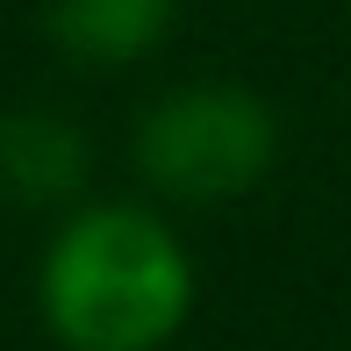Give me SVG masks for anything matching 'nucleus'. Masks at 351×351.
I'll use <instances>...</instances> for the list:
<instances>
[{"instance_id":"obj_1","label":"nucleus","mask_w":351,"mask_h":351,"mask_svg":"<svg viewBox=\"0 0 351 351\" xmlns=\"http://www.w3.org/2000/svg\"><path fill=\"white\" fill-rule=\"evenodd\" d=\"M36 294L72 351H158L194 308V265L158 215L86 208L43 251Z\"/></svg>"},{"instance_id":"obj_2","label":"nucleus","mask_w":351,"mask_h":351,"mask_svg":"<svg viewBox=\"0 0 351 351\" xmlns=\"http://www.w3.org/2000/svg\"><path fill=\"white\" fill-rule=\"evenodd\" d=\"M273 108L244 86H180L143 115L136 165L172 201H230L273 165Z\"/></svg>"},{"instance_id":"obj_3","label":"nucleus","mask_w":351,"mask_h":351,"mask_svg":"<svg viewBox=\"0 0 351 351\" xmlns=\"http://www.w3.org/2000/svg\"><path fill=\"white\" fill-rule=\"evenodd\" d=\"M172 22V0H51V36L79 65H130Z\"/></svg>"},{"instance_id":"obj_4","label":"nucleus","mask_w":351,"mask_h":351,"mask_svg":"<svg viewBox=\"0 0 351 351\" xmlns=\"http://www.w3.org/2000/svg\"><path fill=\"white\" fill-rule=\"evenodd\" d=\"M0 172L22 201H65L86 180V143L58 115H14L0 130Z\"/></svg>"}]
</instances>
